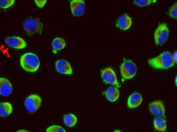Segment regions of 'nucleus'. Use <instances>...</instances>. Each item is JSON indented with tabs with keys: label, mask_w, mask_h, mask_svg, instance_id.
<instances>
[{
	"label": "nucleus",
	"mask_w": 177,
	"mask_h": 132,
	"mask_svg": "<svg viewBox=\"0 0 177 132\" xmlns=\"http://www.w3.org/2000/svg\"><path fill=\"white\" fill-rule=\"evenodd\" d=\"M148 62L153 67L162 69L172 67L175 63L171 54L168 52H165L157 57L149 60Z\"/></svg>",
	"instance_id": "nucleus-1"
},
{
	"label": "nucleus",
	"mask_w": 177,
	"mask_h": 132,
	"mask_svg": "<svg viewBox=\"0 0 177 132\" xmlns=\"http://www.w3.org/2000/svg\"><path fill=\"white\" fill-rule=\"evenodd\" d=\"M20 63L24 70L31 72L36 71L40 65L38 58L35 54L31 53H25L22 55L20 58Z\"/></svg>",
	"instance_id": "nucleus-2"
},
{
	"label": "nucleus",
	"mask_w": 177,
	"mask_h": 132,
	"mask_svg": "<svg viewBox=\"0 0 177 132\" xmlns=\"http://www.w3.org/2000/svg\"><path fill=\"white\" fill-rule=\"evenodd\" d=\"M169 31L167 24L163 23L160 24L154 34V39L156 44L161 45L167 41Z\"/></svg>",
	"instance_id": "nucleus-3"
},
{
	"label": "nucleus",
	"mask_w": 177,
	"mask_h": 132,
	"mask_svg": "<svg viewBox=\"0 0 177 132\" xmlns=\"http://www.w3.org/2000/svg\"><path fill=\"white\" fill-rule=\"evenodd\" d=\"M122 75L125 79H128L133 77L135 75L137 67L135 64L130 60L124 61L120 68Z\"/></svg>",
	"instance_id": "nucleus-4"
},
{
	"label": "nucleus",
	"mask_w": 177,
	"mask_h": 132,
	"mask_svg": "<svg viewBox=\"0 0 177 132\" xmlns=\"http://www.w3.org/2000/svg\"><path fill=\"white\" fill-rule=\"evenodd\" d=\"M41 102L42 100L39 96L37 94H33L26 98L24 104L27 111L33 113L39 108Z\"/></svg>",
	"instance_id": "nucleus-5"
},
{
	"label": "nucleus",
	"mask_w": 177,
	"mask_h": 132,
	"mask_svg": "<svg viewBox=\"0 0 177 132\" xmlns=\"http://www.w3.org/2000/svg\"><path fill=\"white\" fill-rule=\"evenodd\" d=\"M24 27L28 33L33 34L41 31L42 28V25L38 20L31 19L25 21Z\"/></svg>",
	"instance_id": "nucleus-6"
},
{
	"label": "nucleus",
	"mask_w": 177,
	"mask_h": 132,
	"mask_svg": "<svg viewBox=\"0 0 177 132\" xmlns=\"http://www.w3.org/2000/svg\"><path fill=\"white\" fill-rule=\"evenodd\" d=\"M101 75L102 79L105 82L119 86L115 74L111 68H107L103 70Z\"/></svg>",
	"instance_id": "nucleus-7"
},
{
	"label": "nucleus",
	"mask_w": 177,
	"mask_h": 132,
	"mask_svg": "<svg viewBox=\"0 0 177 132\" xmlns=\"http://www.w3.org/2000/svg\"><path fill=\"white\" fill-rule=\"evenodd\" d=\"M70 7L74 16H81L83 14L85 10L84 2L83 0H81L72 1L70 2Z\"/></svg>",
	"instance_id": "nucleus-8"
},
{
	"label": "nucleus",
	"mask_w": 177,
	"mask_h": 132,
	"mask_svg": "<svg viewBox=\"0 0 177 132\" xmlns=\"http://www.w3.org/2000/svg\"><path fill=\"white\" fill-rule=\"evenodd\" d=\"M5 42L8 46L14 48L21 49L26 46V43L22 38L17 37H9L7 38Z\"/></svg>",
	"instance_id": "nucleus-9"
},
{
	"label": "nucleus",
	"mask_w": 177,
	"mask_h": 132,
	"mask_svg": "<svg viewBox=\"0 0 177 132\" xmlns=\"http://www.w3.org/2000/svg\"><path fill=\"white\" fill-rule=\"evenodd\" d=\"M12 90V86L10 81L4 78H0V94L6 97L10 95Z\"/></svg>",
	"instance_id": "nucleus-10"
},
{
	"label": "nucleus",
	"mask_w": 177,
	"mask_h": 132,
	"mask_svg": "<svg viewBox=\"0 0 177 132\" xmlns=\"http://www.w3.org/2000/svg\"><path fill=\"white\" fill-rule=\"evenodd\" d=\"M55 68L57 71L61 73L66 74L72 73L70 64L64 60L61 59L57 61L55 63Z\"/></svg>",
	"instance_id": "nucleus-11"
},
{
	"label": "nucleus",
	"mask_w": 177,
	"mask_h": 132,
	"mask_svg": "<svg viewBox=\"0 0 177 132\" xmlns=\"http://www.w3.org/2000/svg\"><path fill=\"white\" fill-rule=\"evenodd\" d=\"M151 113L155 116L163 117L165 113V108L163 104L159 101L154 102L151 103L149 106Z\"/></svg>",
	"instance_id": "nucleus-12"
},
{
	"label": "nucleus",
	"mask_w": 177,
	"mask_h": 132,
	"mask_svg": "<svg viewBox=\"0 0 177 132\" xmlns=\"http://www.w3.org/2000/svg\"><path fill=\"white\" fill-rule=\"evenodd\" d=\"M131 23V18L127 15L124 14L118 19L117 25L120 29L125 30L130 28Z\"/></svg>",
	"instance_id": "nucleus-13"
},
{
	"label": "nucleus",
	"mask_w": 177,
	"mask_h": 132,
	"mask_svg": "<svg viewBox=\"0 0 177 132\" xmlns=\"http://www.w3.org/2000/svg\"><path fill=\"white\" fill-rule=\"evenodd\" d=\"M142 98L139 93H136L132 94L129 97L128 101V107L133 108L139 106L141 103Z\"/></svg>",
	"instance_id": "nucleus-14"
},
{
	"label": "nucleus",
	"mask_w": 177,
	"mask_h": 132,
	"mask_svg": "<svg viewBox=\"0 0 177 132\" xmlns=\"http://www.w3.org/2000/svg\"><path fill=\"white\" fill-rule=\"evenodd\" d=\"M120 93L116 88L111 87L109 88L106 92V95L107 99L109 101L114 102L118 98Z\"/></svg>",
	"instance_id": "nucleus-15"
},
{
	"label": "nucleus",
	"mask_w": 177,
	"mask_h": 132,
	"mask_svg": "<svg viewBox=\"0 0 177 132\" xmlns=\"http://www.w3.org/2000/svg\"><path fill=\"white\" fill-rule=\"evenodd\" d=\"M12 108L11 104L8 102H1L0 104V116L2 117H6L12 112Z\"/></svg>",
	"instance_id": "nucleus-16"
},
{
	"label": "nucleus",
	"mask_w": 177,
	"mask_h": 132,
	"mask_svg": "<svg viewBox=\"0 0 177 132\" xmlns=\"http://www.w3.org/2000/svg\"><path fill=\"white\" fill-rule=\"evenodd\" d=\"M77 119L76 117L72 114H69L65 115L64 117L65 124L67 126L72 127L76 123Z\"/></svg>",
	"instance_id": "nucleus-17"
},
{
	"label": "nucleus",
	"mask_w": 177,
	"mask_h": 132,
	"mask_svg": "<svg viewBox=\"0 0 177 132\" xmlns=\"http://www.w3.org/2000/svg\"><path fill=\"white\" fill-rule=\"evenodd\" d=\"M154 125L155 128L159 131H164L166 128V125L165 120L161 117H156L155 119Z\"/></svg>",
	"instance_id": "nucleus-18"
},
{
	"label": "nucleus",
	"mask_w": 177,
	"mask_h": 132,
	"mask_svg": "<svg viewBox=\"0 0 177 132\" xmlns=\"http://www.w3.org/2000/svg\"><path fill=\"white\" fill-rule=\"evenodd\" d=\"M52 45L54 49L56 50H60L65 47L66 43L63 39L57 37L53 40Z\"/></svg>",
	"instance_id": "nucleus-19"
},
{
	"label": "nucleus",
	"mask_w": 177,
	"mask_h": 132,
	"mask_svg": "<svg viewBox=\"0 0 177 132\" xmlns=\"http://www.w3.org/2000/svg\"><path fill=\"white\" fill-rule=\"evenodd\" d=\"M48 132H65V130L61 126L58 125H53L50 126L46 129Z\"/></svg>",
	"instance_id": "nucleus-20"
},
{
	"label": "nucleus",
	"mask_w": 177,
	"mask_h": 132,
	"mask_svg": "<svg viewBox=\"0 0 177 132\" xmlns=\"http://www.w3.org/2000/svg\"><path fill=\"white\" fill-rule=\"evenodd\" d=\"M134 3L138 6L141 7H144L151 4L154 0H134Z\"/></svg>",
	"instance_id": "nucleus-21"
},
{
	"label": "nucleus",
	"mask_w": 177,
	"mask_h": 132,
	"mask_svg": "<svg viewBox=\"0 0 177 132\" xmlns=\"http://www.w3.org/2000/svg\"><path fill=\"white\" fill-rule=\"evenodd\" d=\"M170 15L172 18L177 19V4L175 3L170 8L169 11Z\"/></svg>",
	"instance_id": "nucleus-22"
},
{
	"label": "nucleus",
	"mask_w": 177,
	"mask_h": 132,
	"mask_svg": "<svg viewBox=\"0 0 177 132\" xmlns=\"http://www.w3.org/2000/svg\"><path fill=\"white\" fill-rule=\"evenodd\" d=\"M0 7L4 8H7L11 6L14 3V0H0Z\"/></svg>",
	"instance_id": "nucleus-23"
},
{
	"label": "nucleus",
	"mask_w": 177,
	"mask_h": 132,
	"mask_svg": "<svg viewBox=\"0 0 177 132\" xmlns=\"http://www.w3.org/2000/svg\"><path fill=\"white\" fill-rule=\"evenodd\" d=\"M35 1L36 5L41 8L45 5L47 0H35Z\"/></svg>",
	"instance_id": "nucleus-24"
},
{
	"label": "nucleus",
	"mask_w": 177,
	"mask_h": 132,
	"mask_svg": "<svg viewBox=\"0 0 177 132\" xmlns=\"http://www.w3.org/2000/svg\"><path fill=\"white\" fill-rule=\"evenodd\" d=\"M177 51L175 52L172 56L173 60L174 62L175 63L177 62Z\"/></svg>",
	"instance_id": "nucleus-25"
},
{
	"label": "nucleus",
	"mask_w": 177,
	"mask_h": 132,
	"mask_svg": "<svg viewBox=\"0 0 177 132\" xmlns=\"http://www.w3.org/2000/svg\"><path fill=\"white\" fill-rule=\"evenodd\" d=\"M17 132H28V131L27 130H26L24 129H22V130H19L17 131Z\"/></svg>",
	"instance_id": "nucleus-26"
},
{
	"label": "nucleus",
	"mask_w": 177,
	"mask_h": 132,
	"mask_svg": "<svg viewBox=\"0 0 177 132\" xmlns=\"http://www.w3.org/2000/svg\"><path fill=\"white\" fill-rule=\"evenodd\" d=\"M175 81V84L177 85V76H176V78Z\"/></svg>",
	"instance_id": "nucleus-27"
}]
</instances>
